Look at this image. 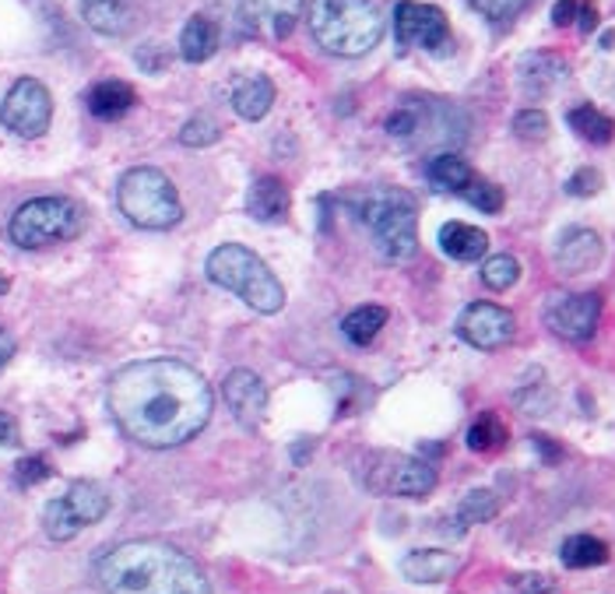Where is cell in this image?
<instances>
[{
  "mask_svg": "<svg viewBox=\"0 0 615 594\" xmlns=\"http://www.w3.org/2000/svg\"><path fill=\"white\" fill-rule=\"evenodd\" d=\"M577 25H580V33H591V28L598 25V8L591 4V0H580V11H577Z\"/></svg>",
  "mask_w": 615,
  "mask_h": 594,
  "instance_id": "cell-40",
  "label": "cell"
},
{
  "mask_svg": "<svg viewBox=\"0 0 615 594\" xmlns=\"http://www.w3.org/2000/svg\"><path fill=\"white\" fill-rule=\"evenodd\" d=\"M482 18H489V22H510L514 18L517 11L527 8V0H467Z\"/></svg>",
  "mask_w": 615,
  "mask_h": 594,
  "instance_id": "cell-35",
  "label": "cell"
},
{
  "mask_svg": "<svg viewBox=\"0 0 615 594\" xmlns=\"http://www.w3.org/2000/svg\"><path fill=\"white\" fill-rule=\"evenodd\" d=\"M359 219L370 229L376 254L387 264H408L419 250V225H415V197L398 186H380L359 201Z\"/></svg>",
  "mask_w": 615,
  "mask_h": 594,
  "instance_id": "cell-5",
  "label": "cell"
},
{
  "mask_svg": "<svg viewBox=\"0 0 615 594\" xmlns=\"http://www.w3.org/2000/svg\"><path fill=\"white\" fill-rule=\"evenodd\" d=\"M517 279H521V264L517 257L510 254H496L482 264V282H486L492 293H507V288L517 285Z\"/></svg>",
  "mask_w": 615,
  "mask_h": 594,
  "instance_id": "cell-31",
  "label": "cell"
},
{
  "mask_svg": "<svg viewBox=\"0 0 615 594\" xmlns=\"http://www.w3.org/2000/svg\"><path fill=\"white\" fill-rule=\"evenodd\" d=\"M14 443H18V423L8 412H0V447H14Z\"/></svg>",
  "mask_w": 615,
  "mask_h": 594,
  "instance_id": "cell-39",
  "label": "cell"
},
{
  "mask_svg": "<svg viewBox=\"0 0 615 594\" xmlns=\"http://www.w3.org/2000/svg\"><path fill=\"white\" fill-rule=\"evenodd\" d=\"M8 288H11V282H8V274H4V271H0V296H4V293H8Z\"/></svg>",
  "mask_w": 615,
  "mask_h": 594,
  "instance_id": "cell-43",
  "label": "cell"
},
{
  "mask_svg": "<svg viewBox=\"0 0 615 594\" xmlns=\"http://www.w3.org/2000/svg\"><path fill=\"white\" fill-rule=\"evenodd\" d=\"M566 61L563 56H555V53H527L524 61H521V89L527 95H546L552 92L555 85H560L566 78Z\"/></svg>",
  "mask_w": 615,
  "mask_h": 594,
  "instance_id": "cell-21",
  "label": "cell"
},
{
  "mask_svg": "<svg viewBox=\"0 0 615 594\" xmlns=\"http://www.w3.org/2000/svg\"><path fill=\"white\" fill-rule=\"evenodd\" d=\"M106 511H110L106 489L95 482H75L64 496L47 503V511H42V528H47L53 542H71L81 528L106 517Z\"/></svg>",
  "mask_w": 615,
  "mask_h": 594,
  "instance_id": "cell-8",
  "label": "cell"
},
{
  "mask_svg": "<svg viewBox=\"0 0 615 594\" xmlns=\"http://www.w3.org/2000/svg\"><path fill=\"white\" fill-rule=\"evenodd\" d=\"M514 331H517L514 313L496 307V302H472L458 321V335L472 345V349H482V352L503 349V345L514 338Z\"/></svg>",
  "mask_w": 615,
  "mask_h": 594,
  "instance_id": "cell-14",
  "label": "cell"
},
{
  "mask_svg": "<svg viewBox=\"0 0 615 594\" xmlns=\"http://www.w3.org/2000/svg\"><path fill=\"white\" fill-rule=\"evenodd\" d=\"M546 324L552 335L566 341H591L602 321V296L598 293H563L546 302Z\"/></svg>",
  "mask_w": 615,
  "mask_h": 594,
  "instance_id": "cell-13",
  "label": "cell"
},
{
  "mask_svg": "<svg viewBox=\"0 0 615 594\" xmlns=\"http://www.w3.org/2000/svg\"><path fill=\"white\" fill-rule=\"evenodd\" d=\"M11 356H14V338L8 335L4 327H0V373H4V366L11 362Z\"/></svg>",
  "mask_w": 615,
  "mask_h": 594,
  "instance_id": "cell-41",
  "label": "cell"
},
{
  "mask_svg": "<svg viewBox=\"0 0 615 594\" xmlns=\"http://www.w3.org/2000/svg\"><path fill=\"white\" fill-rule=\"evenodd\" d=\"M208 279L215 285L229 288L232 296H240L246 307L257 313H278L285 307V288L274 279V271L243 243H222L208 254Z\"/></svg>",
  "mask_w": 615,
  "mask_h": 594,
  "instance_id": "cell-4",
  "label": "cell"
},
{
  "mask_svg": "<svg viewBox=\"0 0 615 594\" xmlns=\"http://www.w3.org/2000/svg\"><path fill=\"white\" fill-rule=\"evenodd\" d=\"M85 103H88V113H92L95 120H120V117H127L130 109H134L138 92L130 89L127 81L110 78V81L92 85V89H88Z\"/></svg>",
  "mask_w": 615,
  "mask_h": 594,
  "instance_id": "cell-20",
  "label": "cell"
},
{
  "mask_svg": "<svg viewBox=\"0 0 615 594\" xmlns=\"http://www.w3.org/2000/svg\"><path fill=\"white\" fill-rule=\"evenodd\" d=\"M106 401L124 437L152 451L194 440L215 409L208 380L180 359H141L116 370Z\"/></svg>",
  "mask_w": 615,
  "mask_h": 594,
  "instance_id": "cell-1",
  "label": "cell"
},
{
  "mask_svg": "<svg viewBox=\"0 0 615 594\" xmlns=\"http://www.w3.org/2000/svg\"><path fill=\"white\" fill-rule=\"evenodd\" d=\"M50 120H53V99L47 92V85L36 78L14 81L4 103H0V124L18 138H39L47 134Z\"/></svg>",
  "mask_w": 615,
  "mask_h": 594,
  "instance_id": "cell-10",
  "label": "cell"
},
{
  "mask_svg": "<svg viewBox=\"0 0 615 594\" xmlns=\"http://www.w3.org/2000/svg\"><path fill=\"white\" fill-rule=\"evenodd\" d=\"M384 324H387V310L384 307H356L351 310L345 321H342V331H345V338L351 341V345H370L380 331H384Z\"/></svg>",
  "mask_w": 615,
  "mask_h": 594,
  "instance_id": "cell-28",
  "label": "cell"
},
{
  "mask_svg": "<svg viewBox=\"0 0 615 594\" xmlns=\"http://www.w3.org/2000/svg\"><path fill=\"white\" fill-rule=\"evenodd\" d=\"M439 250L447 257L461 260V264H472V260L486 257L489 250V236L482 233L478 225H467V222H447L439 229Z\"/></svg>",
  "mask_w": 615,
  "mask_h": 594,
  "instance_id": "cell-23",
  "label": "cell"
},
{
  "mask_svg": "<svg viewBox=\"0 0 615 594\" xmlns=\"http://www.w3.org/2000/svg\"><path fill=\"white\" fill-rule=\"evenodd\" d=\"M303 0H229L232 25L251 39H285L299 22Z\"/></svg>",
  "mask_w": 615,
  "mask_h": 594,
  "instance_id": "cell-11",
  "label": "cell"
},
{
  "mask_svg": "<svg viewBox=\"0 0 615 594\" xmlns=\"http://www.w3.org/2000/svg\"><path fill=\"white\" fill-rule=\"evenodd\" d=\"M366 489L376 492V496H405V500H419L430 496L436 489V472L433 465L408 454H373L370 468H366Z\"/></svg>",
  "mask_w": 615,
  "mask_h": 594,
  "instance_id": "cell-9",
  "label": "cell"
},
{
  "mask_svg": "<svg viewBox=\"0 0 615 594\" xmlns=\"http://www.w3.org/2000/svg\"><path fill=\"white\" fill-rule=\"evenodd\" d=\"M598 191H602V172L591 169V166L577 169L574 177L566 180V194H574V197H591Z\"/></svg>",
  "mask_w": 615,
  "mask_h": 594,
  "instance_id": "cell-36",
  "label": "cell"
},
{
  "mask_svg": "<svg viewBox=\"0 0 615 594\" xmlns=\"http://www.w3.org/2000/svg\"><path fill=\"white\" fill-rule=\"evenodd\" d=\"M289 205H292L289 186L278 177H260L246 191V215L257 222H282L289 215Z\"/></svg>",
  "mask_w": 615,
  "mask_h": 594,
  "instance_id": "cell-19",
  "label": "cell"
},
{
  "mask_svg": "<svg viewBox=\"0 0 615 594\" xmlns=\"http://www.w3.org/2000/svg\"><path fill=\"white\" fill-rule=\"evenodd\" d=\"M560 559L569 570H591L608 563V545L594 534H569V539L560 545Z\"/></svg>",
  "mask_w": 615,
  "mask_h": 594,
  "instance_id": "cell-26",
  "label": "cell"
},
{
  "mask_svg": "<svg viewBox=\"0 0 615 594\" xmlns=\"http://www.w3.org/2000/svg\"><path fill=\"white\" fill-rule=\"evenodd\" d=\"M426 180L444 194H464V186L475 180V172L464 158L450 155V152H439L426 163Z\"/></svg>",
  "mask_w": 615,
  "mask_h": 594,
  "instance_id": "cell-24",
  "label": "cell"
},
{
  "mask_svg": "<svg viewBox=\"0 0 615 594\" xmlns=\"http://www.w3.org/2000/svg\"><path fill=\"white\" fill-rule=\"evenodd\" d=\"M566 120H569V127H574L584 141H591V144H608L615 138V120L605 117V113L598 109V106H591V103L574 106V109L566 113Z\"/></svg>",
  "mask_w": 615,
  "mask_h": 594,
  "instance_id": "cell-27",
  "label": "cell"
},
{
  "mask_svg": "<svg viewBox=\"0 0 615 594\" xmlns=\"http://www.w3.org/2000/svg\"><path fill=\"white\" fill-rule=\"evenodd\" d=\"M274 106V85L264 75H246L232 85V109L243 120H264Z\"/></svg>",
  "mask_w": 615,
  "mask_h": 594,
  "instance_id": "cell-22",
  "label": "cell"
},
{
  "mask_svg": "<svg viewBox=\"0 0 615 594\" xmlns=\"http://www.w3.org/2000/svg\"><path fill=\"white\" fill-rule=\"evenodd\" d=\"M106 594H215L208 577L187 553L158 539H134L95 563Z\"/></svg>",
  "mask_w": 615,
  "mask_h": 594,
  "instance_id": "cell-2",
  "label": "cell"
},
{
  "mask_svg": "<svg viewBox=\"0 0 615 594\" xmlns=\"http://www.w3.org/2000/svg\"><path fill=\"white\" fill-rule=\"evenodd\" d=\"M14 478H18V486H36V482H42V478H50L47 457H25V461H18V472H14Z\"/></svg>",
  "mask_w": 615,
  "mask_h": 594,
  "instance_id": "cell-37",
  "label": "cell"
},
{
  "mask_svg": "<svg viewBox=\"0 0 615 594\" xmlns=\"http://www.w3.org/2000/svg\"><path fill=\"white\" fill-rule=\"evenodd\" d=\"M464 443L472 447L475 454H489V451H500L507 443V426L496 418L492 412H482L472 426H467V437Z\"/></svg>",
  "mask_w": 615,
  "mask_h": 594,
  "instance_id": "cell-29",
  "label": "cell"
},
{
  "mask_svg": "<svg viewBox=\"0 0 615 594\" xmlns=\"http://www.w3.org/2000/svg\"><path fill=\"white\" fill-rule=\"evenodd\" d=\"M602 47H605V50H612V47H615V28H612V33H605V36H602Z\"/></svg>",
  "mask_w": 615,
  "mask_h": 594,
  "instance_id": "cell-42",
  "label": "cell"
},
{
  "mask_svg": "<svg viewBox=\"0 0 615 594\" xmlns=\"http://www.w3.org/2000/svg\"><path fill=\"white\" fill-rule=\"evenodd\" d=\"M222 395L243 429H257L268 415V384L254 370H232L222 384Z\"/></svg>",
  "mask_w": 615,
  "mask_h": 594,
  "instance_id": "cell-15",
  "label": "cell"
},
{
  "mask_svg": "<svg viewBox=\"0 0 615 594\" xmlns=\"http://www.w3.org/2000/svg\"><path fill=\"white\" fill-rule=\"evenodd\" d=\"M81 18L99 36H124L138 18V0H81Z\"/></svg>",
  "mask_w": 615,
  "mask_h": 594,
  "instance_id": "cell-17",
  "label": "cell"
},
{
  "mask_svg": "<svg viewBox=\"0 0 615 594\" xmlns=\"http://www.w3.org/2000/svg\"><path fill=\"white\" fill-rule=\"evenodd\" d=\"M514 134L524 141H546L549 138V117L541 109H521L514 117Z\"/></svg>",
  "mask_w": 615,
  "mask_h": 594,
  "instance_id": "cell-34",
  "label": "cell"
},
{
  "mask_svg": "<svg viewBox=\"0 0 615 594\" xmlns=\"http://www.w3.org/2000/svg\"><path fill=\"white\" fill-rule=\"evenodd\" d=\"M461 570V559L444 548H415L401 559V573L415 584H444Z\"/></svg>",
  "mask_w": 615,
  "mask_h": 594,
  "instance_id": "cell-18",
  "label": "cell"
},
{
  "mask_svg": "<svg viewBox=\"0 0 615 594\" xmlns=\"http://www.w3.org/2000/svg\"><path fill=\"white\" fill-rule=\"evenodd\" d=\"M310 33L334 56H362L384 39V14L373 0H313Z\"/></svg>",
  "mask_w": 615,
  "mask_h": 594,
  "instance_id": "cell-3",
  "label": "cell"
},
{
  "mask_svg": "<svg viewBox=\"0 0 615 594\" xmlns=\"http://www.w3.org/2000/svg\"><path fill=\"white\" fill-rule=\"evenodd\" d=\"M500 514V496L492 489H472L458 506V525L472 528V525H486Z\"/></svg>",
  "mask_w": 615,
  "mask_h": 594,
  "instance_id": "cell-30",
  "label": "cell"
},
{
  "mask_svg": "<svg viewBox=\"0 0 615 594\" xmlns=\"http://www.w3.org/2000/svg\"><path fill=\"white\" fill-rule=\"evenodd\" d=\"M85 229V208L71 197H36L11 215L8 236L22 250H42V246L67 243L81 236Z\"/></svg>",
  "mask_w": 615,
  "mask_h": 594,
  "instance_id": "cell-7",
  "label": "cell"
},
{
  "mask_svg": "<svg viewBox=\"0 0 615 594\" xmlns=\"http://www.w3.org/2000/svg\"><path fill=\"white\" fill-rule=\"evenodd\" d=\"M577 11H580V0H555L552 4V25L555 28H566L577 22Z\"/></svg>",
  "mask_w": 615,
  "mask_h": 594,
  "instance_id": "cell-38",
  "label": "cell"
},
{
  "mask_svg": "<svg viewBox=\"0 0 615 594\" xmlns=\"http://www.w3.org/2000/svg\"><path fill=\"white\" fill-rule=\"evenodd\" d=\"M215 50H218V25L212 18H204V14H194L180 33L183 61L187 64H204Z\"/></svg>",
  "mask_w": 615,
  "mask_h": 594,
  "instance_id": "cell-25",
  "label": "cell"
},
{
  "mask_svg": "<svg viewBox=\"0 0 615 594\" xmlns=\"http://www.w3.org/2000/svg\"><path fill=\"white\" fill-rule=\"evenodd\" d=\"M467 205L478 208V211H486V215H496L503 208V191L496 183H486V180H472L464 186V194H461Z\"/></svg>",
  "mask_w": 615,
  "mask_h": 594,
  "instance_id": "cell-32",
  "label": "cell"
},
{
  "mask_svg": "<svg viewBox=\"0 0 615 594\" xmlns=\"http://www.w3.org/2000/svg\"><path fill=\"white\" fill-rule=\"evenodd\" d=\"M116 205H120L124 219L149 233H163V229L180 225L183 205L176 194L172 180L155 166H138L127 169L116 186Z\"/></svg>",
  "mask_w": 615,
  "mask_h": 594,
  "instance_id": "cell-6",
  "label": "cell"
},
{
  "mask_svg": "<svg viewBox=\"0 0 615 594\" xmlns=\"http://www.w3.org/2000/svg\"><path fill=\"white\" fill-rule=\"evenodd\" d=\"M215 141H218V124L208 117H194L180 127V144H187V148H208Z\"/></svg>",
  "mask_w": 615,
  "mask_h": 594,
  "instance_id": "cell-33",
  "label": "cell"
},
{
  "mask_svg": "<svg viewBox=\"0 0 615 594\" xmlns=\"http://www.w3.org/2000/svg\"><path fill=\"white\" fill-rule=\"evenodd\" d=\"M602 236L594 229H566L560 236V246H555V264H560L563 274H584L602 264Z\"/></svg>",
  "mask_w": 615,
  "mask_h": 594,
  "instance_id": "cell-16",
  "label": "cell"
},
{
  "mask_svg": "<svg viewBox=\"0 0 615 594\" xmlns=\"http://www.w3.org/2000/svg\"><path fill=\"white\" fill-rule=\"evenodd\" d=\"M394 36L401 47H419L430 53L450 50V22L447 14L433 4H419V0H401L394 8Z\"/></svg>",
  "mask_w": 615,
  "mask_h": 594,
  "instance_id": "cell-12",
  "label": "cell"
}]
</instances>
